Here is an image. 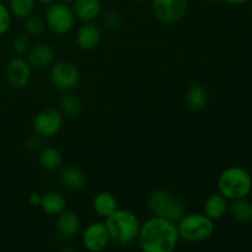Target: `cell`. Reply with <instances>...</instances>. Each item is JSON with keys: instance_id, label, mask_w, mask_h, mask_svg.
<instances>
[{"instance_id": "19", "label": "cell", "mask_w": 252, "mask_h": 252, "mask_svg": "<svg viewBox=\"0 0 252 252\" xmlns=\"http://www.w3.org/2000/svg\"><path fill=\"white\" fill-rule=\"evenodd\" d=\"M39 207H41L42 211L47 216L57 217L66 208L65 197L62 193H59V192H48V193L43 194V197H42V203Z\"/></svg>"}, {"instance_id": "24", "label": "cell", "mask_w": 252, "mask_h": 252, "mask_svg": "<svg viewBox=\"0 0 252 252\" xmlns=\"http://www.w3.org/2000/svg\"><path fill=\"white\" fill-rule=\"evenodd\" d=\"M36 0H9V10L17 19L25 20L33 14Z\"/></svg>"}, {"instance_id": "10", "label": "cell", "mask_w": 252, "mask_h": 252, "mask_svg": "<svg viewBox=\"0 0 252 252\" xmlns=\"http://www.w3.org/2000/svg\"><path fill=\"white\" fill-rule=\"evenodd\" d=\"M81 241H83L84 248L91 252H101L105 250L111 241L105 221H91L84 229Z\"/></svg>"}, {"instance_id": "14", "label": "cell", "mask_w": 252, "mask_h": 252, "mask_svg": "<svg viewBox=\"0 0 252 252\" xmlns=\"http://www.w3.org/2000/svg\"><path fill=\"white\" fill-rule=\"evenodd\" d=\"M76 44L83 51H93L100 44L101 31L96 25L91 22H85L79 27L75 36Z\"/></svg>"}, {"instance_id": "8", "label": "cell", "mask_w": 252, "mask_h": 252, "mask_svg": "<svg viewBox=\"0 0 252 252\" xmlns=\"http://www.w3.org/2000/svg\"><path fill=\"white\" fill-rule=\"evenodd\" d=\"M32 126L34 133L39 137L52 138L58 134L63 127V115L57 108H43L34 116Z\"/></svg>"}, {"instance_id": "26", "label": "cell", "mask_w": 252, "mask_h": 252, "mask_svg": "<svg viewBox=\"0 0 252 252\" xmlns=\"http://www.w3.org/2000/svg\"><path fill=\"white\" fill-rule=\"evenodd\" d=\"M102 22L108 30H116L122 25V15L116 10H108L103 14Z\"/></svg>"}, {"instance_id": "12", "label": "cell", "mask_w": 252, "mask_h": 252, "mask_svg": "<svg viewBox=\"0 0 252 252\" xmlns=\"http://www.w3.org/2000/svg\"><path fill=\"white\" fill-rule=\"evenodd\" d=\"M56 52L54 48L48 43H38L29 49L27 62L30 63L32 69H46L54 63Z\"/></svg>"}, {"instance_id": "17", "label": "cell", "mask_w": 252, "mask_h": 252, "mask_svg": "<svg viewBox=\"0 0 252 252\" xmlns=\"http://www.w3.org/2000/svg\"><path fill=\"white\" fill-rule=\"evenodd\" d=\"M61 181L66 189L78 192L86 186V175L80 167L71 165V166H66L62 171Z\"/></svg>"}, {"instance_id": "13", "label": "cell", "mask_w": 252, "mask_h": 252, "mask_svg": "<svg viewBox=\"0 0 252 252\" xmlns=\"http://www.w3.org/2000/svg\"><path fill=\"white\" fill-rule=\"evenodd\" d=\"M56 226L59 236H62L63 239H73L80 231V217L74 211L64 209L61 214L57 216Z\"/></svg>"}, {"instance_id": "11", "label": "cell", "mask_w": 252, "mask_h": 252, "mask_svg": "<svg viewBox=\"0 0 252 252\" xmlns=\"http://www.w3.org/2000/svg\"><path fill=\"white\" fill-rule=\"evenodd\" d=\"M31 73L32 68L27 59H24L20 56L10 59L4 70L7 84L15 89L26 88L31 80Z\"/></svg>"}, {"instance_id": "36", "label": "cell", "mask_w": 252, "mask_h": 252, "mask_svg": "<svg viewBox=\"0 0 252 252\" xmlns=\"http://www.w3.org/2000/svg\"><path fill=\"white\" fill-rule=\"evenodd\" d=\"M0 1H1V0H0Z\"/></svg>"}, {"instance_id": "32", "label": "cell", "mask_w": 252, "mask_h": 252, "mask_svg": "<svg viewBox=\"0 0 252 252\" xmlns=\"http://www.w3.org/2000/svg\"><path fill=\"white\" fill-rule=\"evenodd\" d=\"M36 1L41 2V4L43 5H51L52 2H54V0H36Z\"/></svg>"}, {"instance_id": "20", "label": "cell", "mask_w": 252, "mask_h": 252, "mask_svg": "<svg viewBox=\"0 0 252 252\" xmlns=\"http://www.w3.org/2000/svg\"><path fill=\"white\" fill-rule=\"evenodd\" d=\"M231 218L240 224L252 223V202L246 198L235 199L231 201L230 206L228 207Z\"/></svg>"}, {"instance_id": "28", "label": "cell", "mask_w": 252, "mask_h": 252, "mask_svg": "<svg viewBox=\"0 0 252 252\" xmlns=\"http://www.w3.org/2000/svg\"><path fill=\"white\" fill-rule=\"evenodd\" d=\"M11 17L12 15L9 7L5 6L0 1V34H4L5 32L9 31L10 26H11Z\"/></svg>"}, {"instance_id": "34", "label": "cell", "mask_w": 252, "mask_h": 252, "mask_svg": "<svg viewBox=\"0 0 252 252\" xmlns=\"http://www.w3.org/2000/svg\"><path fill=\"white\" fill-rule=\"evenodd\" d=\"M207 1H209V2H218V1H221V0H207Z\"/></svg>"}, {"instance_id": "2", "label": "cell", "mask_w": 252, "mask_h": 252, "mask_svg": "<svg viewBox=\"0 0 252 252\" xmlns=\"http://www.w3.org/2000/svg\"><path fill=\"white\" fill-rule=\"evenodd\" d=\"M105 219L111 241L117 245L127 246L137 240L140 221L133 211L118 208Z\"/></svg>"}, {"instance_id": "30", "label": "cell", "mask_w": 252, "mask_h": 252, "mask_svg": "<svg viewBox=\"0 0 252 252\" xmlns=\"http://www.w3.org/2000/svg\"><path fill=\"white\" fill-rule=\"evenodd\" d=\"M42 197L43 196H42V194H39L38 192H33V193L30 194V197H29L30 204L33 207H39L42 203Z\"/></svg>"}, {"instance_id": "27", "label": "cell", "mask_w": 252, "mask_h": 252, "mask_svg": "<svg viewBox=\"0 0 252 252\" xmlns=\"http://www.w3.org/2000/svg\"><path fill=\"white\" fill-rule=\"evenodd\" d=\"M12 49H14L15 54L17 56H22V54L27 53L30 49V38L27 33H20L12 41Z\"/></svg>"}, {"instance_id": "15", "label": "cell", "mask_w": 252, "mask_h": 252, "mask_svg": "<svg viewBox=\"0 0 252 252\" xmlns=\"http://www.w3.org/2000/svg\"><path fill=\"white\" fill-rule=\"evenodd\" d=\"M73 11L75 17L84 22H91L100 16L102 4L101 0H74Z\"/></svg>"}, {"instance_id": "23", "label": "cell", "mask_w": 252, "mask_h": 252, "mask_svg": "<svg viewBox=\"0 0 252 252\" xmlns=\"http://www.w3.org/2000/svg\"><path fill=\"white\" fill-rule=\"evenodd\" d=\"M59 111L63 116L75 118L83 112V102L78 96L68 94L62 97L61 103H59Z\"/></svg>"}, {"instance_id": "16", "label": "cell", "mask_w": 252, "mask_h": 252, "mask_svg": "<svg viewBox=\"0 0 252 252\" xmlns=\"http://www.w3.org/2000/svg\"><path fill=\"white\" fill-rule=\"evenodd\" d=\"M228 199L221 193L216 192V193H212L207 197L203 204V211L204 214L209 217L212 220H218L228 213Z\"/></svg>"}, {"instance_id": "18", "label": "cell", "mask_w": 252, "mask_h": 252, "mask_svg": "<svg viewBox=\"0 0 252 252\" xmlns=\"http://www.w3.org/2000/svg\"><path fill=\"white\" fill-rule=\"evenodd\" d=\"M93 209L97 216L107 218L116 209H118V201L115 194L111 192H98L93 199Z\"/></svg>"}, {"instance_id": "31", "label": "cell", "mask_w": 252, "mask_h": 252, "mask_svg": "<svg viewBox=\"0 0 252 252\" xmlns=\"http://www.w3.org/2000/svg\"><path fill=\"white\" fill-rule=\"evenodd\" d=\"M228 4H231V5H241V4H245V2H248L249 0H225Z\"/></svg>"}, {"instance_id": "4", "label": "cell", "mask_w": 252, "mask_h": 252, "mask_svg": "<svg viewBox=\"0 0 252 252\" xmlns=\"http://www.w3.org/2000/svg\"><path fill=\"white\" fill-rule=\"evenodd\" d=\"M148 211L154 217L177 223L186 214V204L177 194L165 189H154L147 201Z\"/></svg>"}, {"instance_id": "6", "label": "cell", "mask_w": 252, "mask_h": 252, "mask_svg": "<svg viewBox=\"0 0 252 252\" xmlns=\"http://www.w3.org/2000/svg\"><path fill=\"white\" fill-rule=\"evenodd\" d=\"M47 27L56 34H65L73 30L75 15L66 2H52L46 12Z\"/></svg>"}, {"instance_id": "29", "label": "cell", "mask_w": 252, "mask_h": 252, "mask_svg": "<svg viewBox=\"0 0 252 252\" xmlns=\"http://www.w3.org/2000/svg\"><path fill=\"white\" fill-rule=\"evenodd\" d=\"M27 149L31 150V152H36L41 148V137L38 134H34L32 137H30L26 142Z\"/></svg>"}, {"instance_id": "9", "label": "cell", "mask_w": 252, "mask_h": 252, "mask_svg": "<svg viewBox=\"0 0 252 252\" xmlns=\"http://www.w3.org/2000/svg\"><path fill=\"white\" fill-rule=\"evenodd\" d=\"M155 17L162 24L179 22L186 15L189 0H152Z\"/></svg>"}, {"instance_id": "3", "label": "cell", "mask_w": 252, "mask_h": 252, "mask_svg": "<svg viewBox=\"0 0 252 252\" xmlns=\"http://www.w3.org/2000/svg\"><path fill=\"white\" fill-rule=\"evenodd\" d=\"M217 186L228 201L246 198L252 189V177L244 167L230 166L220 172Z\"/></svg>"}, {"instance_id": "1", "label": "cell", "mask_w": 252, "mask_h": 252, "mask_svg": "<svg viewBox=\"0 0 252 252\" xmlns=\"http://www.w3.org/2000/svg\"><path fill=\"white\" fill-rule=\"evenodd\" d=\"M180 239L175 221L152 216L140 224L137 241L144 252H172L179 245Z\"/></svg>"}, {"instance_id": "22", "label": "cell", "mask_w": 252, "mask_h": 252, "mask_svg": "<svg viewBox=\"0 0 252 252\" xmlns=\"http://www.w3.org/2000/svg\"><path fill=\"white\" fill-rule=\"evenodd\" d=\"M38 160L42 169H44L46 171H56L61 167L62 162H63V157L57 148L47 147L41 150Z\"/></svg>"}, {"instance_id": "21", "label": "cell", "mask_w": 252, "mask_h": 252, "mask_svg": "<svg viewBox=\"0 0 252 252\" xmlns=\"http://www.w3.org/2000/svg\"><path fill=\"white\" fill-rule=\"evenodd\" d=\"M186 102L191 110L201 111L208 103V93L206 89L199 84L189 86L186 93Z\"/></svg>"}, {"instance_id": "7", "label": "cell", "mask_w": 252, "mask_h": 252, "mask_svg": "<svg viewBox=\"0 0 252 252\" xmlns=\"http://www.w3.org/2000/svg\"><path fill=\"white\" fill-rule=\"evenodd\" d=\"M51 81L58 90L71 91L80 84L81 74L78 66L68 61H61L52 64Z\"/></svg>"}, {"instance_id": "33", "label": "cell", "mask_w": 252, "mask_h": 252, "mask_svg": "<svg viewBox=\"0 0 252 252\" xmlns=\"http://www.w3.org/2000/svg\"><path fill=\"white\" fill-rule=\"evenodd\" d=\"M59 1H62V2H66V4H68V2H73L74 0H59Z\"/></svg>"}, {"instance_id": "25", "label": "cell", "mask_w": 252, "mask_h": 252, "mask_svg": "<svg viewBox=\"0 0 252 252\" xmlns=\"http://www.w3.org/2000/svg\"><path fill=\"white\" fill-rule=\"evenodd\" d=\"M24 29L29 36L38 37L44 33L47 29L46 20L42 17L37 16V15H30L25 19L24 21Z\"/></svg>"}, {"instance_id": "35", "label": "cell", "mask_w": 252, "mask_h": 252, "mask_svg": "<svg viewBox=\"0 0 252 252\" xmlns=\"http://www.w3.org/2000/svg\"><path fill=\"white\" fill-rule=\"evenodd\" d=\"M135 1H139V2H144V1H149V0H135Z\"/></svg>"}, {"instance_id": "5", "label": "cell", "mask_w": 252, "mask_h": 252, "mask_svg": "<svg viewBox=\"0 0 252 252\" xmlns=\"http://www.w3.org/2000/svg\"><path fill=\"white\" fill-rule=\"evenodd\" d=\"M213 221L204 213L185 214L177 221L180 238L189 243H202L208 240L216 229Z\"/></svg>"}]
</instances>
